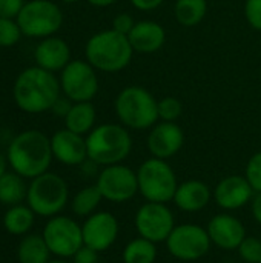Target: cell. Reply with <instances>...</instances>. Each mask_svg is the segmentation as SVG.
Masks as SVG:
<instances>
[{
	"instance_id": "cell-3",
	"label": "cell",
	"mask_w": 261,
	"mask_h": 263,
	"mask_svg": "<svg viewBox=\"0 0 261 263\" xmlns=\"http://www.w3.org/2000/svg\"><path fill=\"white\" fill-rule=\"evenodd\" d=\"M132 54L134 49L128 35L120 34L112 28L95 32L85 46L86 60L103 72H118L125 69L129 65Z\"/></svg>"
},
{
	"instance_id": "cell-2",
	"label": "cell",
	"mask_w": 261,
	"mask_h": 263,
	"mask_svg": "<svg viewBox=\"0 0 261 263\" xmlns=\"http://www.w3.org/2000/svg\"><path fill=\"white\" fill-rule=\"evenodd\" d=\"M52 157L51 139L37 129L20 133L8 148V163L14 173L28 179H35L46 173Z\"/></svg>"
},
{
	"instance_id": "cell-12",
	"label": "cell",
	"mask_w": 261,
	"mask_h": 263,
	"mask_svg": "<svg viewBox=\"0 0 261 263\" xmlns=\"http://www.w3.org/2000/svg\"><path fill=\"white\" fill-rule=\"evenodd\" d=\"M135 228L140 237L154 243L166 242L175 228L174 216L165 203L148 202L135 214Z\"/></svg>"
},
{
	"instance_id": "cell-37",
	"label": "cell",
	"mask_w": 261,
	"mask_h": 263,
	"mask_svg": "<svg viewBox=\"0 0 261 263\" xmlns=\"http://www.w3.org/2000/svg\"><path fill=\"white\" fill-rule=\"evenodd\" d=\"M129 2L138 11H152L157 9L165 0H129Z\"/></svg>"
},
{
	"instance_id": "cell-26",
	"label": "cell",
	"mask_w": 261,
	"mask_h": 263,
	"mask_svg": "<svg viewBox=\"0 0 261 263\" xmlns=\"http://www.w3.org/2000/svg\"><path fill=\"white\" fill-rule=\"evenodd\" d=\"M155 257H157L155 243L143 237L131 240L123 251L125 263H154Z\"/></svg>"
},
{
	"instance_id": "cell-29",
	"label": "cell",
	"mask_w": 261,
	"mask_h": 263,
	"mask_svg": "<svg viewBox=\"0 0 261 263\" xmlns=\"http://www.w3.org/2000/svg\"><path fill=\"white\" fill-rule=\"evenodd\" d=\"M183 112V103L180 99L166 96L158 100V119L162 122H175Z\"/></svg>"
},
{
	"instance_id": "cell-10",
	"label": "cell",
	"mask_w": 261,
	"mask_h": 263,
	"mask_svg": "<svg viewBox=\"0 0 261 263\" xmlns=\"http://www.w3.org/2000/svg\"><path fill=\"white\" fill-rule=\"evenodd\" d=\"M211 243L212 242L208 234V230L194 223L175 227L166 240L169 253L175 259L185 262L198 260L206 256L211 248Z\"/></svg>"
},
{
	"instance_id": "cell-4",
	"label": "cell",
	"mask_w": 261,
	"mask_h": 263,
	"mask_svg": "<svg viewBox=\"0 0 261 263\" xmlns=\"http://www.w3.org/2000/svg\"><path fill=\"white\" fill-rule=\"evenodd\" d=\"M88 159L95 165L122 163L131 153L132 139L123 125L103 123L95 126L86 137Z\"/></svg>"
},
{
	"instance_id": "cell-19",
	"label": "cell",
	"mask_w": 261,
	"mask_h": 263,
	"mask_svg": "<svg viewBox=\"0 0 261 263\" xmlns=\"http://www.w3.org/2000/svg\"><path fill=\"white\" fill-rule=\"evenodd\" d=\"M34 60L46 71H62L71 62V48L60 37H45L34 49Z\"/></svg>"
},
{
	"instance_id": "cell-25",
	"label": "cell",
	"mask_w": 261,
	"mask_h": 263,
	"mask_svg": "<svg viewBox=\"0 0 261 263\" xmlns=\"http://www.w3.org/2000/svg\"><path fill=\"white\" fill-rule=\"evenodd\" d=\"M49 248L43 237L28 236L18 245V260L20 263H48Z\"/></svg>"
},
{
	"instance_id": "cell-13",
	"label": "cell",
	"mask_w": 261,
	"mask_h": 263,
	"mask_svg": "<svg viewBox=\"0 0 261 263\" xmlns=\"http://www.w3.org/2000/svg\"><path fill=\"white\" fill-rule=\"evenodd\" d=\"M49 251L58 257H72L83 247L82 228L69 217H54L43 231Z\"/></svg>"
},
{
	"instance_id": "cell-42",
	"label": "cell",
	"mask_w": 261,
	"mask_h": 263,
	"mask_svg": "<svg viewBox=\"0 0 261 263\" xmlns=\"http://www.w3.org/2000/svg\"><path fill=\"white\" fill-rule=\"evenodd\" d=\"M63 3H77L78 0H62Z\"/></svg>"
},
{
	"instance_id": "cell-11",
	"label": "cell",
	"mask_w": 261,
	"mask_h": 263,
	"mask_svg": "<svg viewBox=\"0 0 261 263\" xmlns=\"http://www.w3.org/2000/svg\"><path fill=\"white\" fill-rule=\"evenodd\" d=\"M95 185L98 186L103 199L115 203L131 200L138 191L137 173L122 163L106 166L100 173Z\"/></svg>"
},
{
	"instance_id": "cell-30",
	"label": "cell",
	"mask_w": 261,
	"mask_h": 263,
	"mask_svg": "<svg viewBox=\"0 0 261 263\" xmlns=\"http://www.w3.org/2000/svg\"><path fill=\"white\" fill-rule=\"evenodd\" d=\"M20 35L23 34L17 25V20L0 17V46H14L20 40Z\"/></svg>"
},
{
	"instance_id": "cell-5",
	"label": "cell",
	"mask_w": 261,
	"mask_h": 263,
	"mask_svg": "<svg viewBox=\"0 0 261 263\" xmlns=\"http://www.w3.org/2000/svg\"><path fill=\"white\" fill-rule=\"evenodd\" d=\"M120 123L131 129L152 128L158 120V100L143 86L123 88L114 102Z\"/></svg>"
},
{
	"instance_id": "cell-6",
	"label": "cell",
	"mask_w": 261,
	"mask_h": 263,
	"mask_svg": "<svg viewBox=\"0 0 261 263\" xmlns=\"http://www.w3.org/2000/svg\"><path fill=\"white\" fill-rule=\"evenodd\" d=\"M138 191L148 202L166 203L174 200L177 193V177L169 163L163 159H148L145 160L138 171Z\"/></svg>"
},
{
	"instance_id": "cell-33",
	"label": "cell",
	"mask_w": 261,
	"mask_h": 263,
	"mask_svg": "<svg viewBox=\"0 0 261 263\" xmlns=\"http://www.w3.org/2000/svg\"><path fill=\"white\" fill-rule=\"evenodd\" d=\"M245 17L254 29L261 31V0H246Z\"/></svg>"
},
{
	"instance_id": "cell-27",
	"label": "cell",
	"mask_w": 261,
	"mask_h": 263,
	"mask_svg": "<svg viewBox=\"0 0 261 263\" xmlns=\"http://www.w3.org/2000/svg\"><path fill=\"white\" fill-rule=\"evenodd\" d=\"M34 211L26 206H12L3 217V225L11 234H25L34 223Z\"/></svg>"
},
{
	"instance_id": "cell-38",
	"label": "cell",
	"mask_w": 261,
	"mask_h": 263,
	"mask_svg": "<svg viewBox=\"0 0 261 263\" xmlns=\"http://www.w3.org/2000/svg\"><path fill=\"white\" fill-rule=\"evenodd\" d=\"M71 100L66 97V99H62V97H58L57 99V102L54 103V106L51 108L52 111H54V114H57V116H62V117H66V114H68V111L71 109V106H72V103H69Z\"/></svg>"
},
{
	"instance_id": "cell-36",
	"label": "cell",
	"mask_w": 261,
	"mask_h": 263,
	"mask_svg": "<svg viewBox=\"0 0 261 263\" xmlns=\"http://www.w3.org/2000/svg\"><path fill=\"white\" fill-rule=\"evenodd\" d=\"M98 260V253L94 251L92 248L83 245L75 254H74V262L75 263H97Z\"/></svg>"
},
{
	"instance_id": "cell-44",
	"label": "cell",
	"mask_w": 261,
	"mask_h": 263,
	"mask_svg": "<svg viewBox=\"0 0 261 263\" xmlns=\"http://www.w3.org/2000/svg\"><path fill=\"white\" fill-rule=\"evenodd\" d=\"M260 263H261V262H260Z\"/></svg>"
},
{
	"instance_id": "cell-7",
	"label": "cell",
	"mask_w": 261,
	"mask_h": 263,
	"mask_svg": "<svg viewBox=\"0 0 261 263\" xmlns=\"http://www.w3.org/2000/svg\"><path fill=\"white\" fill-rule=\"evenodd\" d=\"M15 20L23 35L45 39L60 29L63 14L51 0H31L23 5Z\"/></svg>"
},
{
	"instance_id": "cell-28",
	"label": "cell",
	"mask_w": 261,
	"mask_h": 263,
	"mask_svg": "<svg viewBox=\"0 0 261 263\" xmlns=\"http://www.w3.org/2000/svg\"><path fill=\"white\" fill-rule=\"evenodd\" d=\"M102 199H103V196L97 185L86 186L75 194V197L72 200V211L77 216H89L98 206Z\"/></svg>"
},
{
	"instance_id": "cell-31",
	"label": "cell",
	"mask_w": 261,
	"mask_h": 263,
	"mask_svg": "<svg viewBox=\"0 0 261 263\" xmlns=\"http://www.w3.org/2000/svg\"><path fill=\"white\" fill-rule=\"evenodd\" d=\"M240 257L248 263L261 262V240L257 237H248L238 247Z\"/></svg>"
},
{
	"instance_id": "cell-32",
	"label": "cell",
	"mask_w": 261,
	"mask_h": 263,
	"mask_svg": "<svg viewBox=\"0 0 261 263\" xmlns=\"http://www.w3.org/2000/svg\"><path fill=\"white\" fill-rule=\"evenodd\" d=\"M245 177L248 179L255 193H261V151L255 153L249 159Z\"/></svg>"
},
{
	"instance_id": "cell-16",
	"label": "cell",
	"mask_w": 261,
	"mask_h": 263,
	"mask_svg": "<svg viewBox=\"0 0 261 263\" xmlns=\"http://www.w3.org/2000/svg\"><path fill=\"white\" fill-rule=\"evenodd\" d=\"M51 149L52 156L63 165H83L88 159L86 139L77 133L69 131L68 128L57 131L51 137Z\"/></svg>"
},
{
	"instance_id": "cell-22",
	"label": "cell",
	"mask_w": 261,
	"mask_h": 263,
	"mask_svg": "<svg viewBox=\"0 0 261 263\" xmlns=\"http://www.w3.org/2000/svg\"><path fill=\"white\" fill-rule=\"evenodd\" d=\"M95 117V108L91 102H75L65 117V125L69 131L83 136L94 129Z\"/></svg>"
},
{
	"instance_id": "cell-18",
	"label": "cell",
	"mask_w": 261,
	"mask_h": 263,
	"mask_svg": "<svg viewBox=\"0 0 261 263\" xmlns=\"http://www.w3.org/2000/svg\"><path fill=\"white\" fill-rule=\"evenodd\" d=\"M208 234L211 242L222 250H238L246 239V230L243 223L229 214H217L208 225Z\"/></svg>"
},
{
	"instance_id": "cell-41",
	"label": "cell",
	"mask_w": 261,
	"mask_h": 263,
	"mask_svg": "<svg viewBox=\"0 0 261 263\" xmlns=\"http://www.w3.org/2000/svg\"><path fill=\"white\" fill-rule=\"evenodd\" d=\"M6 173V157L0 153V177Z\"/></svg>"
},
{
	"instance_id": "cell-14",
	"label": "cell",
	"mask_w": 261,
	"mask_h": 263,
	"mask_svg": "<svg viewBox=\"0 0 261 263\" xmlns=\"http://www.w3.org/2000/svg\"><path fill=\"white\" fill-rule=\"evenodd\" d=\"M83 245L92 248L97 253L106 251L118 236L117 219L106 211L95 213L88 217L82 227Z\"/></svg>"
},
{
	"instance_id": "cell-9",
	"label": "cell",
	"mask_w": 261,
	"mask_h": 263,
	"mask_svg": "<svg viewBox=\"0 0 261 263\" xmlns=\"http://www.w3.org/2000/svg\"><path fill=\"white\" fill-rule=\"evenodd\" d=\"M60 88L72 103L91 102L98 92L95 68L88 60H71L62 69Z\"/></svg>"
},
{
	"instance_id": "cell-20",
	"label": "cell",
	"mask_w": 261,
	"mask_h": 263,
	"mask_svg": "<svg viewBox=\"0 0 261 263\" xmlns=\"http://www.w3.org/2000/svg\"><path fill=\"white\" fill-rule=\"evenodd\" d=\"M128 39L134 52L154 54L163 48L166 42V31L158 22L140 20L128 34Z\"/></svg>"
},
{
	"instance_id": "cell-21",
	"label": "cell",
	"mask_w": 261,
	"mask_h": 263,
	"mask_svg": "<svg viewBox=\"0 0 261 263\" xmlns=\"http://www.w3.org/2000/svg\"><path fill=\"white\" fill-rule=\"evenodd\" d=\"M211 200V190L200 180H188L178 185L174 196L175 205L186 213H197L203 210Z\"/></svg>"
},
{
	"instance_id": "cell-15",
	"label": "cell",
	"mask_w": 261,
	"mask_h": 263,
	"mask_svg": "<svg viewBox=\"0 0 261 263\" xmlns=\"http://www.w3.org/2000/svg\"><path fill=\"white\" fill-rule=\"evenodd\" d=\"M185 143V133L175 122L155 123L148 136V149L157 159L174 157Z\"/></svg>"
},
{
	"instance_id": "cell-17",
	"label": "cell",
	"mask_w": 261,
	"mask_h": 263,
	"mask_svg": "<svg viewBox=\"0 0 261 263\" xmlns=\"http://www.w3.org/2000/svg\"><path fill=\"white\" fill-rule=\"evenodd\" d=\"M254 188L243 176H228L218 182L214 199L218 206L225 210H238L243 208L248 202L254 199Z\"/></svg>"
},
{
	"instance_id": "cell-43",
	"label": "cell",
	"mask_w": 261,
	"mask_h": 263,
	"mask_svg": "<svg viewBox=\"0 0 261 263\" xmlns=\"http://www.w3.org/2000/svg\"><path fill=\"white\" fill-rule=\"evenodd\" d=\"M48 263H66V262H63V260H52V262H48Z\"/></svg>"
},
{
	"instance_id": "cell-8",
	"label": "cell",
	"mask_w": 261,
	"mask_h": 263,
	"mask_svg": "<svg viewBox=\"0 0 261 263\" xmlns=\"http://www.w3.org/2000/svg\"><path fill=\"white\" fill-rule=\"evenodd\" d=\"M29 208L38 216H55L68 202V186L65 180L54 173H43L32 179L26 194Z\"/></svg>"
},
{
	"instance_id": "cell-23",
	"label": "cell",
	"mask_w": 261,
	"mask_h": 263,
	"mask_svg": "<svg viewBox=\"0 0 261 263\" xmlns=\"http://www.w3.org/2000/svg\"><path fill=\"white\" fill-rule=\"evenodd\" d=\"M208 12L206 0H177L174 5V15L182 26H197Z\"/></svg>"
},
{
	"instance_id": "cell-35",
	"label": "cell",
	"mask_w": 261,
	"mask_h": 263,
	"mask_svg": "<svg viewBox=\"0 0 261 263\" xmlns=\"http://www.w3.org/2000/svg\"><path fill=\"white\" fill-rule=\"evenodd\" d=\"M25 3V0H0V17L17 18Z\"/></svg>"
},
{
	"instance_id": "cell-39",
	"label": "cell",
	"mask_w": 261,
	"mask_h": 263,
	"mask_svg": "<svg viewBox=\"0 0 261 263\" xmlns=\"http://www.w3.org/2000/svg\"><path fill=\"white\" fill-rule=\"evenodd\" d=\"M252 214L254 219L261 223V193H257L252 199Z\"/></svg>"
},
{
	"instance_id": "cell-24",
	"label": "cell",
	"mask_w": 261,
	"mask_h": 263,
	"mask_svg": "<svg viewBox=\"0 0 261 263\" xmlns=\"http://www.w3.org/2000/svg\"><path fill=\"white\" fill-rule=\"evenodd\" d=\"M28 194V190L17 173H5L0 177V202L5 205L15 206Z\"/></svg>"
},
{
	"instance_id": "cell-1",
	"label": "cell",
	"mask_w": 261,
	"mask_h": 263,
	"mask_svg": "<svg viewBox=\"0 0 261 263\" xmlns=\"http://www.w3.org/2000/svg\"><path fill=\"white\" fill-rule=\"evenodd\" d=\"M60 80L54 72L40 66H31L22 71L12 88L15 105L29 114H40L54 106L60 97Z\"/></svg>"
},
{
	"instance_id": "cell-40",
	"label": "cell",
	"mask_w": 261,
	"mask_h": 263,
	"mask_svg": "<svg viewBox=\"0 0 261 263\" xmlns=\"http://www.w3.org/2000/svg\"><path fill=\"white\" fill-rule=\"evenodd\" d=\"M117 0H88L89 5L92 6H97V8H108L111 5H114Z\"/></svg>"
},
{
	"instance_id": "cell-34",
	"label": "cell",
	"mask_w": 261,
	"mask_h": 263,
	"mask_svg": "<svg viewBox=\"0 0 261 263\" xmlns=\"http://www.w3.org/2000/svg\"><path fill=\"white\" fill-rule=\"evenodd\" d=\"M135 23H137V22L134 20V17H132L131 14H128V12H120V14H117V15L114 17V20H112V29H115V31L120 32V34L128 35V34L132 31V28H134Z\"/></svg>"
}]
</instances>
